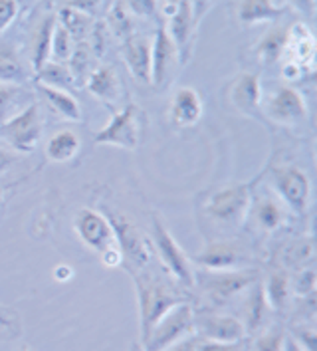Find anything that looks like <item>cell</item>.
I'll return each instance as SVG.
<instances>
[{"label": "cell", "mask_w": 317, "mask_h": 351, "mask_svg": "<svg viewBox=\"0 0 317 351\" xmlns=\"http://www.w3.org/2000/svg\"><path fill=\"white\" fill-rule=\"evenodd\" d=\"M16 351H34L32 348H28V346H22V348H18Z\"/></svg>", "instance_id": "cell-53"}, {"label": "cell", "mask_w": 317, "mask_h": 351, "mask_svg": "<svg viewBox=\"0 0 317 351\" xmlns=\"http://www.w3.org/2000/svg\"><path fill=\"white\" fill-rule=\"evenodd\" d=\"M286 335L283 328H270L266 332L256 337L254 343V351H283V343H286Z\"/></svg>", "instance_id": "cell-35"}, {"label": "cell", "mask_w": 317, "mask_h": 351, "mask_svg": "<svg viewBox=\"0 0 317 351\" xmlns=\"http://www.w3.org/2000/svg\"><path fill=\"white\" fill-rule=\"evenodd\" d=\"M30 80V72L24 66L16 48L10 42H0V84L22 86Z\"/></svg>", "instance_id": "cell-26"}, {"label": "cell", "mask_w": 317, "mask_h": 351, "mask_svg": "<svg viewBox=\"0 0 317 351\" xmlns=\"http://www.w3.org/2000/svg\"><path fill=\"white\" fill-rule=\"evenodd\" d=\"M230 101L236 110L254 117L260 115L262 104H264V93H262L260 77L252 72H242L240 75L234 77V82L230 84Z\"/></svg>", "instance_id": "cell-18"}, {"label": "cell", "mask_w": 317, "mask_h": 351, "mask_svg": "<svg viewBox=\"0 0 317 351\" xmlns=\"http://www.w3.org/2000/svg\"><path fill=\"white\" fill-rule=\"evenodd\" d=\"M290 292H292V280L288 276L286 270H276L272 272L266 286H264V294L268 300V306L276 312H281L290 300Z\"/></svg>", "instance_id": "cell-28"}, {"label": "cell", "mask_w": 317, "mask_h": 351, "mask_svg": "<svg viewBox=\"0 0 317 351\" xmlns=\"http://www.w3.org/2000/svg\"><path fill=\"white\" fill-rule=\"evenodd\" d=\"M168 36L173 38V42L179 48L181 54V64L185 66L190 58V48H192V34L196 30L194 20H192V10H190V2L188 0H181L179 6L170 12L168 22L165 24Z\"/></svg>", "instance_id": "cell-19"}, {"label": "cell", "mask_w": 317, "mask_h": 351, "mask_svg": "<svg viewBox=\"0 0 317 351\" xmlns=\"http://www.w3.org/2000/svg\"><path fill=\"white\" fill-rule=\"evenodd\" d=\"M42 137V113L36 101L28 104L16 115L0 123V143L18 155L36 151Z\"/></svg>", "instance_id": "cell-5"}, {"label": "cell", "mask_w": 317, "mask_h": 351, "mask_svg": "<svg viewBox=\"0 0 317 351\" xmlns=\"http://www.w3.org/2000/svg\"><path fill=\"white\" fill-rule=\"evenodd\" d=\"M79 149L81 139L74 130H58L48 137L44 153L50 163H70L77 157Z\"/></svg>", "instance_id": "cell-21"}, {"label": "cell", "mask_w": 317, "mask_h": 351, "mask_svg": "<svg viewBox=\"0 0 317 351\" xmlns=\"http://www.w3.org/2000/svg\"><path fill=\"white\" fill-rule=\"evenodd\" d=\"M196 351H250V346L246 339L234 341V343H218V341H205L201 339Z\"/></svg>", "instance_id": "cell-41"}, {"label": "cell", "mask_w": 317, "mask_h": 351, "mask_svg": "<svg viewBox=\"0 0 317 351\" xmlns=\"http://www.w3.org/2000/svg\"><path fill=\"white\" fill-rule=\"evenodd\" d=\"M290 4H294L296 8H299L301 12H305L307 16L314 14V8H316V0H288Z\"/></svg>", "instance_id": "cell-50"}, {"label": "cell", "mask_w": 317, "mask_h": 351, "mask_svg": "<svg viewBox=\"0 0 317 351\" xmlns=\"http://www.w3.org/2000/svg\"><path fill=\"white\" fill-rule=\"evenodd\" d=\"M272 308L268 306V300L264 294V284L256 282L250 286V294L246 298V306H244V330L246 333H254L260 330L262 326L266 324L268 312Z\"/></svg>", "instance_id": "cell-25"}, {"label": "cell", "mask_w": 317, "mask_h": 351, "mask_svg": "<svg viewBox=\"0 0 317 351\" xmlns=\"http://www.w3.org/2000/svg\"><path fill=\"white\" fill-rule=\"evenodd\" d=\"M274 193L290 213L303 217L312 206V181L298 165H276L270 169Z\"/></svg>", "instance_id": "cell-7"}, {"label": "cell", "mask_w": 317, "mask_h": 351, "mask_svg": "<svg viewBox=\"0 0 317 351\" xmlns=\"http://www.w3.org/2000/svg\"><path fill=\"white\" fill-rule=\"evenodd\" d=\"M179 2H181V0H165V4H167V8L170 10V12L179 6Z\"/></svg>", "instance_id": "cell-52"}, {"label": "cell", "mask_w": 317, "mask_h": 351, "mask_svg": "<svg viewBox=\"0 0 317 351\" xmlns=\"http://www.w3.org/2000/svg\"><path fill=\"white\" fill-rule=\"evenodd\" d=\"M99 260H101V264H103L105 268H119V266L125 262L117 244H112V246H107L105 250H101V252H99Z\"/></svg>", "instance_id": "cell-43"}, {"label": "cell", "mask_w": 317, "mask_h": 351, "mask_svg": "<svg viewBox=\"0 0 317 351\" xmlns=\"http://www.w3.org/2000/svg\"><path fill=\"white\" fill-rule=\"evenodd\" d=\"M283 351H305L292 335H286V343H283Z\"/></svg>", "instance_id": "cell-51"}, {"label": "cell", "mask_w": 317, "mask_h": 351, "mask_svg": "<svg viewBox=\"0 0 317 351\" xmlns=\"http://www.w3.org/2000/svg\"><path fill=\"white\" fill-rule=\"evenodd\" d=\"M36 92L48 104V108L54 113H58L60 117H64L68 121H79L81 119V108H79V104L75 101V97L68 90L52 88V86L36 82Z\"/></svg>", "instance_id": "cell-22"}, {"label": "cell", "mask_w": 317, "mask_h": 351, "mask_svg": "<svg viewBox=\"0 0 317 351\" xmlns=\"http://www.w3.org/2000/svg\"><path fill=\"white\" fill-rule=\"evenodd\" d=\"M127 12L139 16V19H155L159 12L157 0H123Z\"/></svg>", "instance_id": "cell-38"}, {"label": "cell", "mask_w": 317, "mask_h": 351, "mask_svg": "<svg viewBox=\"0 0 317 351\" xmlns=\"http://www.w3.org/2000/svg\"><path fill=\"white\" fill-rule=\"evenodd\" d=\"M18 0H0V34L16 20Z\"/></svg>", "instance_id": "cell-40"}, {"label": "cell", "mask_w": 317, "mask_h": 351, "mask_svg": "<svg viewBox=\"0 0 317 351\" xmlns=\"http://www.w3.org/2000/svg\"><path fill=\"white\" fill-rule=\"evenodd\" d=\"M20 185V181L16 183H6V185H0V213H2V206L6 204L8 197L12 195V191H16Z\"/></svg>", "instance_id": "cell-48"}, {"label": "cell", "mask_w": 317, "mask_h": 351, "mask_svg": "<svg viewBox=\"0 0 317 351\" xmlns=\"http://www.w3.org/2000/svg\"><path fill=\"white\" fill-rule=\"evenodd\" d=\"M248 217L254 221L256 228L262 232L272 234L280 230L281 226L290 219V208L281 203V199L272 191H254L252 204Z\"/></svg>", "instance_id": "cell-15"}, {"label": "cell", "mask_w": 317, "mask_h": 351, "mask_svg": "<svg viewBox=\"0 0 317 351\" xmlns=\"http://www.w3.org/2000/svg\"><path fill=\"white\" fill-rule=\"evenodd\" d=\"M168 119L175 128L188 130L203 119V99L194 88H177L168 104Z\"/></svg>", "instance_id": "cell-16"}, {"label": "cell", "mask_w": 317, "mask_h": 351, "mask_svg": "<svg viewBox=\"0 0 317 351\" xmlns=\"http://www.w3.org/2000/svg\"><path fill=\"white\" fill-rule=\"evenodd\" d=\"M110 19H112V26L113 30L121 36H127L131 30V20H129V12L123 4V0H117L115 6L110 10Z\"/></svg>", "instance_id": "cell-37"}, {"label": "cell", "mask_w": 317, "mask_h": 351, "mask_svg": "<svg viewBox=\"0 0 317 351\" xmlns=\"http://www.w3.org/2000/svg\"><path fill=\"white\" fill-rule=\"evenodd\" d=\"M20 333H22V322H20L18 312L14 308L0 304V339L10 341V339H16Z\"/></svg>", "instance_id": "cell-33"}, {"label": "cell", "mask_w": 317, "mask_h": 351, "mask_svg": "<svg viewBox=\"0 0 317 351\" xmlns=\"http://www.w3.org/2000/svg\"><path fill=\"white\" fill-rule=\"evenodd\" d=\"M194 335H199L205 341L234 343L246 337V330H244L242 319L234 315L201 312V314H194Z\"/></svg>", "instance_id": "cell-14"}, {"label": "cell", "mask_w": 317, "mask_h": 351, "mask_svg": "<svg viewBox=\"0 0 317 351\" xmlns=\"http://www.w3.org/2000/svg\"><path fill=\"white\" fill-rule=\"evenodd\" d=\"M60 24L70 32V36L77 40H84L88 34H92L95 26L94 16L79 12L75 8H68V6H62L60 10Z\"/></svg>", "instance_id": "cell-30"}, {"label": "cell", "mask_w": 317, "mask_h": 351, "mask_svg": "<svg viewBox=\"0 0 317 351\" xmlns=\"http://www.w3.org/2000/svg\"><path fill=\"white\" fill-rule=\"evenodd\" d=\"M292 290H296L301 298L316 294V272L314 270H303L301 276L292 282Z\"/></svg>", "instance_id": "cell-39"}, {"label": "cell", "mask_w": 317, "mask_h": 351, "mask_svg": "<svg viewBox=\"0 0 317 351\" xmlns=\"http://www.w3.org/2000/svg\"><path fill=\"white\" fill-rule=\"evenodd\" d=\"M258 282V274L254 270H201L194 272V284L203 288L206 298L220 306L234 296L250 290L252 284Z\"/></svg>", "instance_id": "cell-8"}, {"label": "cell", "mask_w": 317, "mask_h": 351, "mask_svg": "<svg viewBox=\"0 0 317 351\" xmlns=\"http://www.w3.org/2000/svg\"><path fill=\"white\" fill-rule=\"evenodd\" d=\"M151 244L157 256L163 262V268L167 270L168 276L177 284H181L183 288L190 290L194 286L192 264L159 215H153V221H151Z\"/></svg>", "instance_id": "cell-4"}, {"label": "cell", "mask_w": 317, "mask_h": 351, "mask_svg": "<svg viewBox=\"0 0 317 351\" xmlns=\"http://www.w3.org/2000/svg\"><path fill=\"white\" fill-rule=\"evenodd\" d=\"M286 254L288 256H283V260H288L290 264L303 266V262L314 258V242L312 239H299L290 248H286Z\"/></svg>", "instance_id": "cell-36"}, {"label": "cell", "mask_w": 317, "mask_h": 351, "mask_svg": "<svg viewBox=\"0 0 317 351\" xmlns=\"http://www.w3.org/2000/svg\"><path fill=\"white\" fill-rule=\"evenodd\" d=\"M123 58L131 75L139 84L151 86V42L147 38L127 36L123 44Z\"/></svg>", "instance_id": "cell-20"}, {"label": "cell", "mask_w": 317, "mask_h": 351, "mask_svg": "<svg viewBox=\"0 0 317 351\" xmlns=\"http://www.w3.org/2000/svg\"><path fill=\"white\" fill-rule=\"evenodd\" d=\"M62 6H68V8H75L79 12H86L90 16H94L97 12V8L105 2V0H60Z\"/></svg>", "instance_id": "cell-44"}, {"label": "cell", "mask_w": 317, "mask_h": 351, "mask_svg": "<svg viewBox=\"0 0 317 351\" xmlns=\"http://www.w3.org/2000/svg\"><path fill=\"white\" fill-rule=\"evenodd\" d=\"M286 12L288 8L278 6L274 0H240L238 2V20L246 26L276 22Z\"/></svg>", "instance_id": "cell-23"}, {"label": "cell", "mask_w": 317, "mask_h": 351, "mask_svg": "<svg viewBox=\"0 0 317 351\" xmlns=\"http://www.w3.org/2000/svg\"><path fill=\"white\" fill-rule=\"evenodd\" d=\"M264 106V113L270 121L278 125H298L307 117L305 97L294 86H280L268 97Z\"/></svg>", "instance_id": "cell-12"}, {"label": "cell", "mask_w": 317, "mask_h": 351, "mask_svg": "<svg viewBox=\"0 0 317 351\" xmlns=\"http://www.w3.org/2000/svg\"><path fill=\"white\" fill-rule=\"evenodd\" d=\"M292 337L298 341L299 346L303 348L305 351H316V330L314 328H305V326H301V328H296L294 332H292Z\"/></svg>", "instance_id": "cell-42"}, {"label": "cell", "mask_w": 317, "mask_h": 351, "mask_svg": "<svg viewBox=\"0 0 317 351\" xmlns=\"http://www.w3.org/2000/svg\"><path fill=\"white\" fill-rule=\"evenodd\" d=\"M286 36L288 30L286 28H272L270 32H266L256 46V56L264 66H274L276 62H280L283 54V46H286Z\"/></svg>", "instance_id": "cell-29"}, {"label": "cell", "mask_w": 317, "mask_h": 351, "mask_svg": "<svg viewBox=\"0 0 317 351\" xmlns=\"http://www.w3.org/2000/svg\"><path fill=\"white\" fill-rule=\"evenodd\" d=\"M199 343H201V337L192 333V335H187V337H183V339L175 341L173 346H168L167 350H163V351H196Z\"/></svg>", "instance_id": "cell-47"}, {"label": "cell", "mask_w": 317, "mask_h": 351, "mask_svg": "<svg viewBox=\"0 0 317 351\" xmlns=\"http://www.w3.org/2000/svg\"><path fill=\"white\" fill-rule=\"evenodd\" d=\"M72 52H74V48H72V36H70V32H68L60 22H56L54 36H52V52H50V56H52L56 62H68Z\"/></svg>", "instance_id": "cell-34"}, {"label": "cell", "mask_w": 317, "mask_h": 351, "mask_svg": "<svg viewBox=\"0 0 317 351\" xmlns=\"http://www.w3.org/2000/svg\"><path fill=\"white\" fill-rule=\"evenodd\" d=\"M135 290H137V302H139V332L141 341L149 335L153 326L170 312L175 306L190 302L181 284L167 278L153 276V274H133Z\"/></svg>", "instance_id": "cell-1"}, {"label": "cell", "mask_w": 317, "mask_h": 351, "mask_svg": "<svg viewBox=\"0 0 317 351\" xmlns=\"http://www.w3.org/2000/svg\"><path fill=\"white\" fill-rule=\"evenodd\" d=\"M99 210L107 217V221L112 224L113 239L123 254V260L129 262L131 268L147 266L153 258V244H151V239H147L145 232L139 228V224L133 221L129 215L113 208L112 204L103 203L99 206Z\"/></svg>", "instance_id": "cell-3"}, {"label": "cell", "mask_w": 317, "mask_h": 351, "mask_svg": "<svg viewBox=\"0 0 317 351\" xmlns=\"http://www.w3.org/2000/svg\"><path fill=\"white\" fill-rule=\"evenodd\" d=\"M18 153H14L12 149H8L4 143H0V175H4L12 165L18 163Z\"/></svg>", "instance_id": "cell-46"}, {"label": "cell", "mask_w": 317, "mask_h": 351, "mask_svg": "<svg viewBox=\"0 0 317 351\" xmlns=\"http://www.w3.org/2000/svg\"><path fill=\"white\" fill-rule=\"evenodd\" d=\"M190 2V10H192V20H194V26L201 24V20L205 19V14L212 8L214 0H188Z\"/></svg>", "instance_id": "cell-45"}, {"label": "cell", "mask_w": 317, "mask_h": 351, "mask_svg": "<svg viewBox=\"0 0 317 351\" xmlns=\"http://www.w3.org/2000/svg\"><path fill=\"white\" fill-rule=\"evenodd\" d=\"M36 77L40 84L52 86V88H62L68 90L74 84V75L68 66H62L60 62H46L42 70H38Z\"/></svg>", "instance_id": "cell-32"}, {"label": "cell", "mask_w": 317, "mask_h": 351, "mask_svg": "<svg viewBox=\"0 0 317 351\" xmlns=\"http://www.w3.org/2000/svg\"><path fill=\"white\" fill-rule=\"evenodd\" d=\"M260 177L250 183H230L212 193H208L203 204L206 221L223 226V228H238L248 219L252 195Z\"/></svg>", "instance_id": "cell-2"}, {"label": "cell", "mask_w": 317, "mask_h": 351, "mask_svg": "<svg viewBox=\"0 0 317 351\" xmlns=\"http://www.w3.org/2000/svg\"><path fill=\"white\" fill-rule=\"evenodd\" d=\"M316 54V40L312 30L303 24L296 22L288 28L286 46L281 58H288V64H283V75L288 80H296L303 75V70H312Z\"/></svg>", "instance_id": "cell-10"}, {"label": "cell", "mask_w": 317, "mask_h": 351, "mask_svg": "<svg viewBox=\"0 0 317 351\" xmlns=\"http://www.w3.org/2000/svg\"><path fill=\"white\" fill-rule=\"evenodd\" d=\"M177 66H183L181 54L163 24L159 26L155 40L151 44V86L163 90L177 72Z\"/></svg>", "instance_id": "cell-13"}, {"label": "cell", "mask_w": 317, "mask_h": 351, "mask_svg": "<svg viewBox=\"0 0 317 351\" xmlns=\"http://www.w3.org/2000/svg\"><path fill=\"white\" fill-rule=\"evenodd\" d=\"M194 333V310L190 302H183L175 306L170 312L163 315L149 332V335L141 341L143 351H163L175 341Z\"/></svg>", "instance_id": "cell-9"}, {"label": "cell", "mask_w": 317, "mask_h": 351, "mask_svg": "<svg viewBox=\"0 0 317 351\" xmlns=\"http://www.w3.org/2000/svg\"><path fill=\"white\" fill-rule=\"evenodd\" d=\"M194 262L206 270H232L236 266H242L246 262V254L238 242L223 239V241L208 242L205 250L196 254Z\"/></svg>", "instance_id": "cell-17"}, {"label": "cell", "mask_w": 317, "mask_h": 351, "mask_svg": "<svg viewBox=\"0 0 317 351\" xmlns=\"http://www.w3.org/2000/svg\"><path fill=\"white\" fill-rule=\"evenodd\" d=\"M72 276H74V270L68 264H58L56 268H54V278H56L58 282H66Z\"/></svg>", "instance_id": "cell-49"}, {"label": "cell", "mask_w": 317, "mask_h": 351, "mask_svg": "<svg viewBox=\"0 0 317 351\" xmlns=\"http://www.w3.org/2000/svg\"><path fill=\"white\" fill-rule=\"evenodd\" d=\"M88 86V92L95 95L97 99L105 101V104H115L121 95V82L115 74V70L110 66H101V68H95L92 70V74L86 82Z\"/></svg>", "instance_id": "cell-24"}, {"label": "cell", "mask_w": 317, "mask_h": 351, "mask_svg": "<svg viewBox=\"0 0 317 351\" xmlns=\"http://www.w3.org/2000/svg\"><path fill=\"white\" fill-rule=\"evenodd\" d=\"M143 113L135 104H127L123 110L113 113V117L94 135L95 145L135 151L143 135Z\"/></svg>", "instance_id": "cell-6"}, {"label": "cell", "mask_w": 317, "mask_h": 351, "mask_svg": "<svg viewBox=\"0 0 317 351\" xmlns=\"http://www.w3.org/2000/svg\"><path fill=\"white\" fill-rule=\"evenodd\" d=\"M58 19L54 14L44 16V20L36 26V32L32 38V68L34 72L42 70L46 62H50V52H52V36L56 28Z\"/></svg>", "instance_id": "cell-27"}, {"label": "cell", "mask_w": 317, "mask_h": 351, "mask_svg": "<svg viewBox=\"0 0 317 351\" xmlns=\"http://www.w3.org/2000/svg\"><path fill=\"white\" fill-rule=\"evenodd\" d=\"M22 97H28V93L24 92L20 86L0 84V123L6 121L12 115H16L28 104H32V101H24Z\"/></svg>", "instance_id": "cell-31"}, {"label": "cell", "mask_w": 317, "mask_h": 351, "mask_svg": "<svg viewBox=\"0 0 317 351\" xmlns=\"http://www.w3.org/2000/svg\"><path fill=\"white\" fill-rule=\"evenodd\" d=\"M72 226H74L75 237L97 254L105 250L107 246L115 244L112 224L99 208L81 206L74 215Z\"/></svg>", "instance_id": "cell-11"}]
</instances>
